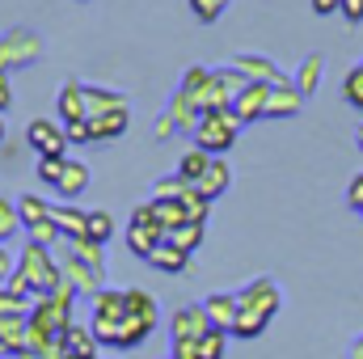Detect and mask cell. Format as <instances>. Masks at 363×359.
I'll return each mask as SVG.
<instances>
[{"instance_id":"1","label":"cell","mask_w":363,"mask_h":359,"mask_svg":"<svg viewBox=\"0 0 363 359\" xmlns=\"http://www.w3.org/2000/svg\"><path fill=\"white\" fill-rule=\"evenodd\" d=\"M17 270L30 279L34 296H51V292L64 283L60 258H51V245H38V241H26V245H21V254H17Z\"/></svg>"},{"instance_id":"2","label":"cell","mask_w":363,"mask_h":359,"mask_svg":"<svg viewBox=\"0 0 363 359\" xmlns=\"http://www.w3.org/2000/svg\"><path fill=\"white\" fill-rule=\"evenodd\" d=\"M123 317H127V292H118V287H101L97 296H89V330L97 334L101 347H114Z\"/></svg>"},{"instance_id":"3","label":"cell","mask_w":363,"mask_h":359,"mask_svg":"<svg viewBox=\"0 0 363 359\" xmlns=\"http://www.w3.org/2000/svg\"><path fill=\"white\" fill-rule=\"evenodd\" d=\"M237 136H241V123H237L233 110H207L194 127V148H203L211 157H224L237 144Z\"/></svg>"},{"instance_id":"4","label":"cell","mask_w":363,"mask_h":359,"mask_svg":"<svg viewBox=\"0 0 363 359\" xmlns=\"http://www.w3.org/2000/svg\"><path fill=\"white\" fill-rule=\"evenodd\" d=\"M43 51H47V43H43L34 30L13 26V30H4V34H0V72H21V68H34V64L43 60Z\"/></svg>"},{"instance_id":"5","label":"cell","mask_w":363,"mask_h":359,"mask_svg":"<svg viewBox=\"0 0 363 359\" xmlns=\"http://www.w3.org/2000/svg\"><path fill=\"white\" fill-rule=\"evenodd\" d=\"M127 127H131V110L118 106L110 114H97V118H85V123L68 127V140L72 144H110V140L127 136Z\"/></svg>"},{"instance_id":"6","label":"cell","mask_w":363,"mask_h":359,"mask_svg":"<svg viewBox=\"0 0 363 359\" xmlns=\"http://www.w3.org/2000/svg\"><path fill=\"white\" fill-rule=\"evenodd\" d=\"M26 144L38 153V157H64L68 153V127L64 123H55V118H34L30 127H26Z\"/></svg>"},{"instance_id":"7","label":"cell","mask_w":363,"mask_h":359,"mask_svg":"<svg viewBox=\"0 0 363 359\" xmlns=\"http://www.w3.org/2000/svg\"><path fill=\"white\" fill-rule=\"evenodd\" d=\"M60 270H64V279L77 287V296H85V300H89V296H97V292L106 287V283H101V279H106V270H101V267H89V263H81V258H77L68 245H64V254H60Z\"/></svg>"},{"instance_id":"8","label":"cell","mask_w":363,"mask_h":359,"mask_svg":"<svg viewBox=\"0 0 363 359\" xmlns=\"http://www.w3.org/2000/svg\"><path fill=\"white\" fill-rule=\"evenodd\" d=\"M237 296H241V304H245V309H258V313H267L271 321H274V313L283 309V287L274 283L271 275H258V279H250V283H245Z\"/></svg>"},{"instance_id":"9","label":"cell","mask_w":363,"mask_h":359,"mask_svg":"<svg viewBox=\"0 0 363 359\" xmlns=\"http://www.w3.org/2000/svg\"><path fill=\"white\" fill-rule=\"evenodd\" d=\"M55 106H60V123H64V127L85 123V118H89V106H85V81H64V85H60V97H55Z\"/></svg>"},{"instance_id":"10","label":"cell","mask_w":363,"mask_h":359,"mask_svg":"<svg viewBox=\"0 0 363 359\" xmlns=\"http://www.w3.org/2000/svg\"><path fill=\"white\" fill-rule=\"evenodd\" d=\"M169 330H174V338L199 343V338H203L207 330H216V326H211V317H207L203 304H182L178 313H174V321H169Z\"/></svg>"},{"instance_id":"11","label":"cell","mask_w":363,"mask_h":359,"mask_svg":"<svg viewBox=\"0 0 363 359\" xmlns=\"http://www.w3.org/2000/svg\"><path fill=\"white\" fill-rule=\"evenodd\" d=\"M30 347V313H13V317H0V351L4 355H26Z\"/></svg>"},{"instance_id":"12","label":"cell","mask_w":363,"mask_h":359,"mask_svg":"<svg viewBox=\"0 0 363 359\" xmlns=\"http://www.w3.org/2000/svg\"><path fill=\"white\" fill-rule=\"evenodd\" d=\"M203 309H207V317H211L216 330H228V334H233L237 313H241V296H237V292H211V296L203 300Z\"/></svg>"},{"instance_id":"13","label":"cell","mask_w":363,"mask_h":359,"mask_svg":"<svg viewBox=\"0 0 363 359\" xmlns=\"http://www.w3.org/2000/svg\"><path fill=\"white\" fill-rule=\"evenodd\" d=\"M233 68H241L250 81H258V85H271V89H274V85H287V77L274 68L271 60H267V55H254V51H241V55H233Z\"/></svg>"},{"instance_id":"14","label":"cell","mask_w":363,"mask_h":359,"mask_svg":"<svg viewBox=\"0 0 363 359\" xmlns=\"http://www.w3.org/2000/svg\"><path fill=\"white\" fill-rule=\"evenodd\" d=\"M267 97H271V85H258V81L241 93V97H233V114H237V123L250 127V123L267 118Z\"/></svg>"},{"instance_id":"15","label":"cell","mask_w":363,"mask_h":359,"mask_svg":"<svg viewBox=\"0 0 363 359\" xmlns=\"http://www.w3.org/2000/svg\"><path fill=\"white\" fill-rule=\"evenodd\" d=\"M165 114L174 118V127H178V131H190V136H194V127H199V118H203V110H199L194 93H190V89H182V85H178V93L169 97Z\"/></svg>"},{"instance_id":"16","label":"cell","mask_w":363,"mask_h":359,"mask_svg":"<svg viewBox=\"0 0 363 359\" xmlns=\"http://www.w3.org/2000/svg\"><path fill=\"white\" fill-rule=\"evenodd\" d=\"M304 110V93L296 89L291 81L287 85H274L271 97H267V118H296Z\"/></svg>"},{"instance_id":"17","label":"cell","mask_w":363,"mask_h":359,"mask_svg":"<svg viewBox=\"0 0 363 359\" xmlns=\"http://www.w3.org/2000/svg\"><path fill=\"white\" fill-rule=\"evenodd\" d=\"M51 220L60 224V237H64V241L89 237V211H81V207H72V203H60V207L51 211Z\"/></svg>"},{"instance_id":"18","label":"cell","mask_w":363,"mask_h":359,"mask_svg":"<svg viewBox=\"0 0 363 359\" xmlns=\"http://www.w3.org/2000/svg\"><path fill=\"white\" fill-rule=\"evenodd\" d=\"M228 186H233V170L224 165V157H211L207 174H203V178L194 182V190H199L203 199H211V203H216V199H220V194H224Z\"/></svg>"},{"instance_id":"19","label":"cell","mask_w":363,"mask_h":359,"mask_svg":"<svg viewBox=\"0 0 363 359\" xmlns=\"http://www.w3.org/2000/svg\"><path fill=\"white\" fill-rule=\"evenodd\" d=\"M123 237H127V250H131L135 258H144V263H148V254H152V250H157V245L165 241V228H148V224H127V233H123Z\"/></svg>"},{"instance_id":"20","label":"cell","mask_w":363,"mask_h":359,"mask_svg":"<svg viewBox=\"0 0 363 359\" xmlns=\"http://www.w3.org/2000/svg\"><path fill=\"white\" fill-rule=\"evenodd\" d=\"M51 203L47 199H38V194H17V216H21V228L30 233V228H38V224H47L51 220Z\"/></svg>"},{"instance_id":"21","label":"cell","mask_w":363,"mask_h":359,"mask_svg":"<svg viewBox=\"0 0 363 359\" xmlns=\"http://www.w3.org/2000/svg\"><path fill=\"white\" fill-rule=\"evenodd\" d=\"M64 347H68V355H77V359H93L101 343H97V334H93L89 326L72 321V326H68V334H64Z\"/></svg>"},{"instance_id":"22","label":"cell","mask_w":363,"mask_h":359,"mask_svg":"<svg viewBox=\"0 0 363 359\" xmlns=\"http://www.w3.org/2000/svg\"><path fill=\"white\" fill-rule=\"evenodd\" d=\"M148 267L165 270V275H182V270L190 267V254H186V250H178V245H169V241H161V245L148 254Z\"/></svg>"},{"instance_id":"23","label":"cell","mask_w":363,"mask_h":359,"mask_svg":"<svg viewBox=\"0 0 363 359\" xmlns=\"http://www.w3.org/2000/svg\"><path fill=\"white\" fill-rule=\"evenodd\" d=\"M321 77H325V60H321V55L313 51V55H304V64L296 68V81H291V85H296V89L308 97V93H317Z\"/></svg>"},{"instance_id":"24","label":"cell","mask_w":363,"mask_h":359,"mask_svg":"<svg viewBox=\"0 0 363 359\" xmlns=\"http://www.w3.org/2000/svg\"><path fill=\"white\" fill-rule=\"evenodd\" d=\"M207 165H211V153H203V148H186L174 174H178V178L186 182V186H194V182L207 174Z\"/></svg>"},{"instance_id":"25","label":"cell","mask_w":363,"mask_h":359,"mask_svg":"<svg viewBox=\"0 0 363 359\" xmlns=\"http://www.w3.org/2000/svg\"><path fill=\"white\" fill-rule=\"evenodd\" d=\"M85 106H89V118H97V114H110V110L127 106V97L114 89H101V85H85Z\"/></svg>"},{"instance_id":"26","label":"cell","mask_w":363,"mask_h":359,"mask_svg":"<svg viewBox=\"0 0 363 359\" xmlns=\"http://www.w3.org/2000/svg\"><path fill=\"white\" fill-rule=\"evenodd\" d=\"M85 186H89V165L85 161H68L64 165V178H60V194L64 199H77V194H85Z\"/></svg>"},{"instance_id":"27","label":"cell","mask_w":363,"mask_h":359,"mask_svg":"<svg viewBox=\"0 0 363 359\" xmlns=\"http://www.w3.org/2000/svg\"><path fill=\"white\" fill-rule=\"evenodd\" d=\"M152 211H157V224L165 228V237L186 224V207H182V199H152Z\"/></svg>"},{"instance_id":"28","label":"cell","mask_w":363,"mask_h":359,"mask_svg":"<svg viewBox=\"0 0 363 359\" xmlns=\"http://www.w3.org/2000/svg\"><path fill=\"white\" fill-rule=\"evenodd\" d=\"M123 292H127V313L144 317L148 326H157V300H152V292H144V287H123Z\"/></svg>"},{"instance_id":"29","label":"cell","mask_w":363,"mask_h":359,"mask_svg":"<svg viewBox=\"0 0 363 359\" xmlns=\"http://www.w3.org/2000/svg\"><path fill=\"white\" fill-rule=\"evenodd\" d=\"M267 326H271V317H267V313H258V309H245V304H241V313H237V326H233V334H237V338H258V334H262Z\"/></svg>"},{"instance_id":"30","label":"cell","mask_w":363,"mask_h":359,"mask_svg":"<svg viewBox=\"0 0 363 359\" xmlns=\"http://www.w3.org/2000/svg\"><path fill=\"white\" fill-rule=\"evenodd\" d=\"M203 237H207V228H203V224H182V228H174L165 241H169V245H178V250H186V254H194V250L203 245Z\"/></svg>"},{"instance_id":"31","label":"cell","mask_w":363,"mask_h":359,"mask_svg":"<svg viewBox=\"0 0 363 359\" xmlns=\"http://www.w3.org/2000/svg\"><path fill=\"white\" fill-rule=\"evenodd\" d=\"M186 190H194V186H186L178 174H165V178L152 182V190H148V199H186Z\"/></svg>"},{"instance_id":"32","label":"cell","mask_w":363,"mask_h":359,"mask_svg":"<svg viewBox=\"0 0 363 359\" xmlns=\"http://www.w3.org/2000/svg\"><path fill=\"white\" fill-rule=\"evenodd\" d=\"M182 207H186V224H207V216H211V199H203L199 190H186Z\"/></svg>"},{"instance_id":"33","label":"cell","mask_w":363,"mask_h":359,"mask_svg":"<svg viewBox=\"0 0 363 359\" xmlns=\"http://www.w3.org/2000/svg\"><path fill=\"white\" fill-rule=\"evenodd\" d=\"M68 250H72L81 263L106 270V245H97V241H89V237H81V241H68Z\"/></svg>"},{"instance_id":"34","label":"cell","mask_w":363,"mask_h":359,"mask_svg":"<svg viewBox=\"0 0 363 359\" xmlns=\"http://www.w3.org/2000/svg\"><path fill=\"white\" fill-rule=\"evenodd\" d=\"M224 347H228V330H207L199 338V359H224Z\"/></svg>"},{"instance_id":"35","label":"cell","mask_w":363,"mask_h":359,"mask_svg":"<svg viewBox=\"0 0 363 359\" xmlns=\"http://www.w3.org/2000/svg\"><path fill=\"white\" fill-rule=\"evenodd\" d=\"M17 233H26L21 228V216H17V203L0 199V241H13Z\"/></svg>"},{"instance_id":"36","label":"cell","mask_w":363,"mask_h":359,"mask_svg":"<svg viewBox=\"0 0 363 359\" xmlns=\"http://www.w3.org/2000/svg\"><path fill=\"white\" fill-rule=\"evenodd\" d=\"M110 237H114V216H110V211H101V207H97V211H89V241L106 245Z\"/></svg>"},{"instance_id":"37","label":"cell","mask_w":363,"mask_h":359,"mask_svg":"<svg viewBox=\"0 0 363 359\" xmlns=\"http://www.w3.org/2000/svg\"><path fill=\"white\" fill-rule=\"evenodd\" d=\"M64 165H68V157H38L34 174H38V182H47V186H60V178H64Z\"/></svg>"},{"instance_id":"38","label":"cell","mask_w":363,"mask_h":359,"mask_svg":"<svg viewBox=\"0 0 363 359\" xmlns=\"http://www.w3.org/2000/svg\"><path fill=\"white\" fill-rule=\"evenodd\" d=\"M342 97H347L355 110H363V64H355V68L347 72V81H342Z\"/></svg>"},{"instance_id":"39","label":"cell","mask_w":363,"mask_h":359,"mask_svg":"<svg viewBox=\"0 0 363 359\" xmlns=\"http://www.w3.org/2000/svg\"><path fill=\"white\" fill-rule=\"evenodd\" d=\"M34 309V300H21V296H13L4 283H0V317H13V313H30Z\"/></svg>"},{"instance_id":"40","label":"cell","mask_w":363,"mask_h":359,"mask_svg":"<svg viewBox=\"0 0 363 359\" xmlns=\"http://www.w3.org/2000/svg\"><path fill=\"white\" fill-rule=\"evenodd\" d=\"M190 9H194V17H199L203 26H211V21L228 9V0H190Z\"/></svg>"},{"instance_id":"41","label":"cell","mask_w":363,"mask_h":359,"mask_svg":"<svg viewBox=\"0 0 363 359\" xmlns=\"http://www.w3.org/2000/svg\"><path fill=\"white\" fill-rule=\"evenodd\" d=\"M4 287H9V292H13V296H21V300H38V296H34V287H30V279H26V275H21V270H13V275H9V283H4Z\"/></svg>"},{"instance_id":"42","label":"cell","mask_w":363,"mask_h":359,"mask_svg":"<svg viewBox=\"0 0 363 359\" xmlns=\"http://www.w3.org/2000/svg\"><path fill=\"white\" fill-rule=\"evenodd\" d=\"M174 359H199V343H190V338H174Z\"/></svg>"},{"instance_id":"43","label":"cell","mask_w":363,"mask_h":359,"mask_svg":"<svg viewBox=\"0 0 363 359\" xmlns=\"http://www.w3.org/2000/svg\"><path fill=\"white\" fill-rule=\"evenodd\" d=\"M347 203H351L355 211H363V174L351 178V186H347Z\"/></svg>"},{"instance_id":"44","label":"cell","mask_w":363,"mask_h":359,"mask_svg":"<svg viewBox=\"0 0 363 359\" xmlns=\"http://www.w3.org/2000/svg\"><path fill=\"white\" fill-rule=\"evenodd\" d=\"M17 270V263H13V254H9V245L0 241V283H9V275Z\"/></svg>"},{"instance_id":"45","label":"cell","mask_w":363,"mask_h":359,"mask_svg":"<svg viewBox=\"0 0 363 359\" xmlns=\"http://www.w3.org/2000/svg\"><path fill=\"white\" fill-rule=\"evenodd\" d=\"M342 17H347L351 26H359L363 21V0H342Z\"/></svg>"},{"instance_id":"46","label":"cell","mask_w":363,"mask_h":359,"mask_svg":"<svg viewBox=\"0 0 363 359\" xmlns=\"http://www.w3.org/2000/svg\"><path fill=\"white\" fill-rule=\"evenodd\" d=\"M174 131H178V127H174V118H169V114H161V118H157V127H152V140H169Z\"/></svg>"},{"instance_id":"47","label":"cell","mask_w":363,"mask_h":359,"mask_svg":"<svg viewBox=\"0 0 363 359\" xmlns=\"http://www.w3.org/2000/svg\"><path fill=\"white\" fill-rule=\"evenodd\" d=\"M313 13L317 17H334V13H342V0H313Z\"/></svg>"},{"instance_id":"48","label":"cell","mask_w":363,"mask_h":359,"mask_svg":"<svg viewBox=\"0 0 363 359\" xmlns=\"http://www.w3.org/2000/svg\"><path fill=\"white\" fill-rule=\"evenodd\" d=\"M13 106V85H9V72H0V114Z\"/></svg>"},{"instance_id":"49","label":"cell","mask_w":363,"mask_h":359,"mask_svg":"<svg viewBox=\"0 0 363 359\" xmlns=\"http://www.w3.org/2000/svg\"><path fill=\"white\" fill-rule=\"evenodd\" d=\"M351 359H363V334L355 338V343H351Z\"/></svg>"},{"instance_id":"50","label":"cell","mask_w":363,"mask_h":359,"mask_svg":"<svg viewBox=\"0 0 363 359\" xmlns=\"http://www.w3.org/2000/svg\"><path fill=\"white\" fill-rule=\"evenodd\" d=\"M0 148H4V114H0Z\"/></svg>"},{"instance_id":"51","label":"cell","mask_w":363,"mask_h":359,"mask_svg":"<svg viewBox=\"0 0 363 359\" xmlns=\"http://www.w3.org/2000/svg\"><path fill=\"white\" fill-rule=\"evenodd\" d=\"M355 140H359V148H363V127H359V131H355Z\"/></svg>"},{"instance_id":"52","label":"cell","mask_w":363,"mask_h":359,"mask_svg":"<svg viewBox=\"0 0 363 359\" xmlns=\"http://www.w3.org/2000/svg\"><path fill=\"white\" fill-rule=\"evenodd\" d=\"M0 359H9V355H4V351H0Z\"/></svg>"},{"instance_id":"53","label":"cell","mask_w":363,"mask_h":359,"mask_svg":"<svg viewBox=\"0 0 363 359\" xmlns=\"http://www.w3.org/2000/svg\"><path fill=\"white\" fill-rule=\"evenodd\" d=\"M165 359H174V355H165Z\"/></svg>"}]
</instances>
